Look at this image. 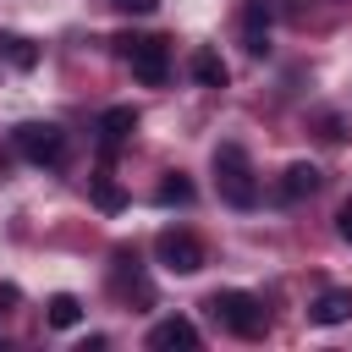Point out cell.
Returning a JSON list of instances; mask_svg holds the SVG:
<instances>
[{"instance_id": "obj_1", "label": "cell", "mask_w": 352, "mask_h": 352, "mask_svg": "<svg viewBox=\"0 0 352 352\" xmlns=\"http://www.w3.org/2000/svg\"><path fill=\"white\" fill-rule=\"evenodd\" d=\"M214 187L231 209H253L258 204V176H253V160L242 143H220L214 148Z\"/></svg>"}, {"instance_id": "obj_2", "label": "cell", "mask_w": 352, "mask_h": 352, "mask_svg": "<svg viewBox=\"0 0 352 352\" xmlns=\"http://www.w3.org/2000/svg\"><path fill=\"white\" fill-rule=\"evenodd\" d=\"M204 308L214 314L220 330H231V336H242V341L264 336V324H270V319H264V302H258L253 292H214Z\"/></svg>"}, {"instance_id": "obj_3", "label": "cell", "mask_w": 352, "mask_h": 352, "mask_svg": "<svg viewBox=\"0 0 352 352\" xmlns=\"http://www.w3.org/2000/svg\"><path fill=\"white\" fill-rule=\"evenodd\" d=\"M116 55L132 66V77L138 82H148V88H160L165 77H170V44L165 38H143V33H121L116 38Z\"/></svg>"}, {"instance_id": "obj_4", "label": "cell", "mask_w": 352, "mask_h": 352, "mask_svg": "<svg viewBox=\"0 0 352 352\" xmlns=\"http://www.w3.org/2000/svg\"><path fill=\"white\" fill-rule=\"evenodd\" d=\"M11 143H16V154H22L28 165H60V160H66V132H60L55 121H22V126L11 132Z\"/></svg>"}, {"instance_id": "obj_5", "label": "cell", "mask_w": 352, "mask_h": 352, "mask_svg": "<svg viewBox=\"0 0 352 352\" xmlns=\"http://www.w3.org/2000/svg\"><path fill=\"white\" fill-rule=\"evenodd\" d=\"M154 258H160L170 275H198V270H204V242H198L192 231L170 226V231L154 236Z\"/></svg>"}, {"instance_id": "obj_6", "label": "cell", "mask_w": 352, "mask_h": 352, "mask_svg": "<svg viewBox=\"0 0 352 352\" xmlns=\"http://www.w3.org/2000/svg\"><path fill=\"white\" fill-rule=\"evenodd\" d=\"M148 346H154V352H176V346L192 352V346H198V324L182 319V314H170V319H160V324L148 330Z\"/></svg>"}, {"instance_id": "obj_7", "label": "cell", "mask_w": 352, "mask_h": 352, "mask_svg": "<svg viewBox=\"0 0 352 352\" xmlns=\"http://www.w3.org/2000/svg\"><path fill=\"white\" fill-rule=\"evenodd\" d=\"M236 28H242V50L248 55H270V0H248Z\"/></svg>"}, {"instance_id": "obj_8", "label": "cell", "mask_w": 352, "mask_h": 352, "mask_svg": "<svg viewBox=\"0 0 352 352\" xmlns=\"http://www.w3.org/2000/svg\"><path fill=\"white\" fill-rule=\"evenodd\" d=\"M132 132H138V110H132V104H110V110L99 116V148H104V154H116Z\"/></svg>"}, {"instance_id": "obj_9", "label": "cell", "mask_w": 352, "mask_h": 352, "mask_svg": "<svg viewBox=\"0 0 352 352\" xmlns=\"http://www.w3.org/2000/svg\"><path fill=\"white\" fill-rule=\"evenodd\" d=\"M319 182H324V176H319V165L292 160V165H286V176H280V198H286V204H302V198H314V192H319Z\"/></svg>"}, {"instance_id": "obj_10", "label": "cell", "mask_w": 352, "mask_h": 352, "mask_svg": "<svg viewBox=\"0 0 352 352\" xmlns=\"http://www.w3.org/2000/svg\"><path fill=\"white\" fill-rule=\"evenodd\" d=\"M308 319H314V324H346V319H352V292H341V286L319 292V302L308 308Z\"/></svg>"}, {"instance_id": "obj_11", "label": "cell", "mask_w": 352, "mask_h": 352, "mask_svg": "<svg viewBox=\"0 0 352 352\" xmlns=\"http://www.w3.org/2000/svg\"><path fill=\"white\" fill-rule=\"evenodd\" d=\"M116 292H121V297H138V302H154V292H148V280L138 275V258H132L126 248L116 253Z\"/></svg>"}, {"instance_id": "obj_12", "label": "cell", "mask_w": 352, "mask_h": 352, "mask_svg": "<svg viewBox=\"0 0 352 352\" xmlns=\"http://www.w3.org/2000/svg\"><path fill=\"white\" fill-rule=\"evenodd\" d=\"M192 77H198L204 88H226V82H231V66H226L214 50H192Z\"/></svg>"}, {"instance_id": "obj_13", "label": "cell", "mask_w": 352, "mask_h": 352, "mask_svg": "<svg viewBox=\"0 0 352 352\" xmlns=\"http://www.w3.org/2000/svg\"><path fill=\"white\" fill-rule=\"evenodd\" d=\"M0 66H16V72H33L38 66V50L16 33H0Z\"/></svg>"}, {"instance_id": "obj_14", "label": "cell", "mask_w": 352, "mask_h": 352, "mask_svg": "<svg viewBox=\"0 0 352 352\" xmlns=\"http://www.w3.org/2000/svg\"><path fill=\"white\" fill-rule=\"evenodd\" d=\"M44 319H50L55 330H72V324L82 319V302H77L72 292H55V297H50V308H44Z\"/></svg>"}, {"instance_id": "obj_15", "label": "cell", "mask_w": 352, "mask_h": 352, "mask_svg": "<svg viewBox=\"0 0 352 352\" xmlns=\"http://www.w3.org/2000/svg\"><path fill=\"white\" fill-rule=\"evenodd\" d=\"M88 192H94V204H99L104 214H121V209H126V192H121L110 176H94V187H88Z\"/></svg>"}, {"instance_id": "obj_16", "label": "cell", "mask_w": 352, "mask_h": 352, "mask_svg": "<svg viewBox=\"0 0 352 352\" xmlns=\"http://www.w3.org/2000/svg\"><path fill=\"white\" fill-rule=\"evenodd\" d=\"M154 198H160V204H192V182H187L182 170H165V182H160Z\"/></svg>"}, {"instance_id": "obj_17", "label": "cell", "mask_w": 352, "mask_h": 352, "mask_svg": "<svg viewBox=\"0 0 352 352\" xmlns=\"http://www.w3.org/2000/svg\"><path fill=\"white\" fill-rule=\"evenodd\" d=\"M16 297H22V292H16V286H11V280H0V319H6V314H11V308H16Z\"/></svg>"}, {"instance_id": "obj_18", "label": "cell", "mask_w": 352, "mask_h": 352, "mask_svg": "<svg viewBox=\"0 0 352 352\" xmlns=\"http://www.w3.org/2000/svg\"><path fill=\"white\" fill-rule=\"evenodd\" d=\"M110 6H116V11H132V16H143V11H154L160 0H110Z\"/></svg>"}, {"instance_id": "obj_19", "label": "cell", "mask_w": 352, "mask_h": 352, "mask_svg": "<svg viewBox=\"0 0 352 352\" xmlns=\"http://www.w3.org/2000/svg\"><path fill=\"white\" fill-rule=\"evenodd\" d=\"M336 231L352 242V204H341V214H336Z\"/></svg>"}]
</instances>
